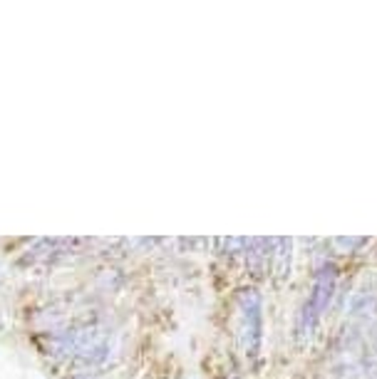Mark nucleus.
<instances>
[{
	"instance_id": "7ed1b4c3",
	"label": "nucleus",
	"mask_w": 377,
	"mask_h": 379,
	"mask_svg": "<svg viewBox=\"0 0 377 379\" xmlns=\"http://www.w3.org/2000/svg\"><path fill=\"white\" fill-rule=\"evenodd\" d=\"M271 245L275 248V253H271V263H273V273L275 277H288L291 275V248L293 241L291 238H273Z\"/></svg>"
},
{
	"instance_id": "f03ea898",
	"label": "nucleus",
	"mask_w": 377,
	"mask_h": 379,
	"mask_svg": "<svg viewBox=\"0 0 377 379\" xmlns=\"http://www.w3.org/2000/svg\"><path fill=\"white\" fill-rule=\"evenodd\" d=\"M236 310H239V342L243 347V355L256 357L263 337V303L258 290H241L236 295Z\"/></svg>"
},
{
	"instance_id": "f257e3e1",
	"label": "nucleus",
	"mask_w": 377,
	"mask_h": 379,
	"mask_svg": "<svg viewBox=\"0 0 377 379\" xmlns=\"http://www.w3.org/2000/svg\"><path fill=\"white\" fill-rule=\"evenodd\" d=\"M335 285H337L335 266H332V263H326V266L318 271V275H315L308 300H305L303 310H300V317H298V337L303 342L313 337L323 312L330 307L332 295H335Z\"/></svg>"
}]
</instances>
